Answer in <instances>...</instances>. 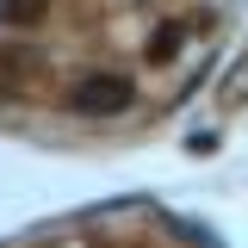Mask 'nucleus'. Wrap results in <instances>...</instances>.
I'll return each mask as SVG.
<instances>
[{"label":"nucleus","mask_w":248,"mask_h":248,"mask_svg":"<svg viewBox=\"0 0 248 248\" xmlns=\"http://www.w3.org/2000/svg\"><path fill=\"white\" fill-rule=\"evenodd\" d=\"M75 106H81V112H118V106H130V81H118V75L81 81V87H75Z\"/></svg>","instance_id":"f257e3e1"}]
</instances>
